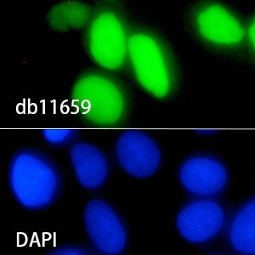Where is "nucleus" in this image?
Here are the masks:
<instances>
[{
	"label": "nucleus",
	"instance_id": "1",
	"mask_svg": "<svg viewBox=\"0 0 255 255\" xmlns=\"http://www.w3.org/2000/svg\"><path fill=\"white\" fill-rule=\"evenodd\" d=\"M9 181L16 201L29 210L49 207L61 188L60 175L52 162L32 151H20L12 158Z\"/></svg>",
	"mask_w": 255,
	"mask_h": 255
},
{
	"label": "nucleus",
	"instance_id": "2",
	"mask_svg": "<svg viewBox=\"0 0 255 255\" xmlns=\"http://www.w3.org/2000/svg\"><path fill=\"white\" fill-rule=\"evenodd\" d=\"M133 72L139 84L148 93L166 98L174 85L171 63L164 47L154 36L139 32L128 41Z\"/></svg>",
	"mask_w": 255,
	"mask_h": 255
},
{
	"label": "nucleus",
	"instance_id": "3",
	"mask_svg": "<svg viewBox=\"0 0 255 255\" xmlns=\"http://www.w3.org/2000/svg\"><path fill=\"white\" fill-rule=\"evenodd\" d=\"M73 102L84 119L97 126L115 125L125 113L122 90L100 74L91 73L79 79L73 87Z\"/></svg>",
	"mask_w": 255,
	"mask_h": 255
},
{
	"label": "nucleus",
	"instance_id": "4",
	"mask_svg": "<svg viewBox=\"0 0 255 255\" xmlns=\"http://www.w3.org/2000/svg\"><path fill=\"white\" fill-rule=\"evenodd\" d=\"M194 26L199 37L212 46L232 49L244 42L245 25L232 9L218 2H208L197 9Z\"/></svg>",
	"mask_w": 255,
	"mask_h": 255
},
{
	"label": "nucleus",
	"instance_id": "5",
	"mask_svg": "<svg viewBox=\"0 0 255 255\" xmlns=\"http://www.w3.org/2000/svg\"><path fill=\"white\" fill-rule=\"evenodd\" d=\"M91 58L105 69L118 70L125 63L127 40L125 28L117 15L104 12L91 24L88 35Z\"/></svg>",
	"mask_w": 255,
	"mask_h": 255
},
{
	"label": "nucleus",
	"instance_id": "6",
	"mask_svg": "<svg viewBox=\"0 0 255 255\" xmlns=\"http://www.w3.org/2000/svg\"><path fill=\"white\" fill-rule=\"evenodd\" d=\"M84 224L90 242L99 252L121 254L127 245V232L117 212L104 201H90L84 209Z\"/></svg>",
	"mask_w": 255,
	"mask_h": 255
},
{
	"label": "nucleus",
	"instance_id": "7",
	"mask_svg": "<svg viewBox=\"0 0 255 255\" xmlns=\"http://www.w3.org/2000/svg\"><path fill=\"white\" fill-rule=\"evenodd\" d=\"M226 225L223 207L211 198H198L180 209L176 227L185 240L193 244H206L216 238Z\"/></svg>",
	"mask_w": 255,
	"mask_h": 255
},
{
	"label": "nucleus",
	"instance_id": "8",
	"mask_svg": "<svg viewBox=\"0 0 255 255\" xmlns=\"http://www.w3.org/2000/svg\"><path fill=\"white\" fill-rule=\"evenodd\" d=\"M119 165L127 174L138 179L152 176L162 162V153L156 141L142 131L123 133L116 143Z\"/></svg>",
	"mask_w": 255,
	"mask_h": 255
},
{
	"label": "nucleus",
	"instance_id": "9",
	"mask_svg": "<svg viewBox=\"0 0 255 255\" xmlns=\"http://www.w3.org/2000/svg\"><path fill=\"white\" fill-rule=\"evenodd\" d=\"M179 179L181 186L192 196L212 198L225 190L229 174L220 160L207 155H198L183 162Z\"/></svg>",
	"mask_w": 255,
	"mask_h": 255
},
{
	"label": "nucleus",
	"instance_id": "10",
	"mask_svg": "<svg viewBox=\"0 0 255 255\" xmlns=\"http://www.w3.org/2000/svg\"><path fill=\"white\" fill-rule=\"evenodd\" d=\"M70 159L76 178L84 188L96 190L108 178V160L96 145L78 143L71 148Z\"/></svg>",
	"mask_w": 255,
	"mask_h": 255
},
{
	"label": "nucleus",
	"instance_id": "11",
	"mask_svg": "<svg viewBox=\"0 0 255 255\" xmlns=\"http://www.w3.org/2000/svg\"><path fill=\"white\" fill-rule=\"evenodd\" d=\"M228 240L238 254L255 255V209L253 201L241 207L232 218Z\"/></svg>",
	"mask_w": 255,
	"mask_h": 255
},
{
	"label": "nucleus",
	"instance_id": "12",
	"mask_svg": "<svg viewBox=\"0 0 255 255\" xmlns=\"http://www.w3.org/2000/svg\"><path fill=\"white\" fill-rule=\"evenodd\" d=\"M91 13V9L87 4L68 0L57 3L49 9L47 22L55 32H70L84 27L89 22Z\"/></svg>",
	"mask_w": 255,
	"mask_h": 255
},
{
	"label": "nucleus",
	"instance_id": "13",
	"mask_svg": "<svg viewBox=\"0 0 255 255\" xmlns=\"http://www.w3.org/2000/svg\"><path fill=\"white\" fill-rule=\"evenodd\" d=\"M42 135L48 144L55 146L66 145L75 136L73 129H44Z\"/></svg>",
	"mask_w": 255,
	"mask_h": 255
},
{
	"label": "nucleus",
	"instance_id": "14",
	"mask_svg": "<svg viewBox=\"0 0 255 255\" xmlns=\"http://www.w3.org/2000/svg\"><path fill=\"white\" fill-rule=\"evenodd\" d=\"M52 255H87L88 253L86 250L82 249L80 247L72 246H63L59 248L57 250L53 251L51 253Z\"/></svg>",
	"mask_w": 255,
	"mask_h": 255
},
{
	"label": "nucleus",
	"instance_id": "15",
	"mask_svg": "<svg viewBox=\"0 0 255 255\" xmlns=\"http://www.w3.org/2000/svg\"><path fill=\"white\" fill-rule=\"evenodd\" d=\"M244 42H246L248 46L251 49H255V21L254 20L245 26Z\"/></svg>",
	"mask_w": 255,
	"mask_h": 255
},
{
	"label": "nucleus",
	"instance_id": "16",
	"mask_svg": "<svg viewBox=\"0 0 255 255\" xmlns=\"http://www.w3.org/2000/svg\"><path fill=\"white\" fill-rule=\"evenodd\" d=\"M253 203H254V205H255V197H254V200H253Z\"/></svg>",
	"mask_w": 255,
	"mask_h": 255
}]
</instances>
